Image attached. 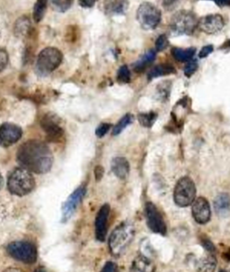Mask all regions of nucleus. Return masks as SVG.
<instances>
[{
    "label": "nucleus",
    "instance_id": "f257e3e1",
    "mask_svg": "<svg viewBox=\"0 0 230 272\" xmlns=\"http://www.w3.org/2000/svg\"><path fill=\"white\" fill-rule=\"evenodd\" d=\"M16 160L22 168L36 174L49 172L54 164V156L50 148L39 140H29L22 143L18 148Z\"/></svg>",
    "mask_w": 230,
    "mask_h": 272
},
{
    "label": "nucleus",
    "instance_id": "f03ea898",
    "mask_svg": "<svg viewBox=\"0 0 230 272\" xmlns=\"http://www.w3.org/2000/svg\"><path fill=\"white\" fill-rule=\"evenodd\" d=\"M135 236V228L130 222H124L115 228L109 238L111 254L118 257L128 248Z\"/></svg>",
    "mask_w": 230,
    "mask_h": 272
},
{
    "label": "nucleus",
    "instance_id": "7ed1b4c3",
    "mask_svg": "<svg viewBox=\"0 0 230 272\" xmlns=\"http://www.w3.org/2000/svg\"><path fill=\"white\" fill-rule=\"evenodd\" d=\"M36 181L31 171L24 168H18L11 172L8 179V187L11 194L22 196L32 191Z\"/></svg>",
    "mask_w": 230,
    "mask_h": 272
},
{
    "label": "nucleus",
    "instance_id": "20e7f679",
    "mask_svg": "<svg viewBox=\"0 0 230 272\" xmlns=\"http://www.w3.org/2000/svg\"><path fill=\"white\" fill-rule=\"evenodd\" d=\"M63 54L54 47H47L40 52L36 62V71L42 77L54 72L62 63Z\"/></svg>",
    "mask_w": 230,
    "mask_h": 272
},
{
    "label": "nucleus",
    "instance_id": "39448f33",
    "mask_svg": "<svg viewBox=\"0 0 230 272\" xmlns=\"http://www.w3.org/2000/svg\"><path fill=\"white\" fill-rule=\"evenodd\" d=\"M198 23L199 20L195 17L194 14L182 10L172 16L170 27L176 34L190 36L198 27Z\"/></svg>",
    "mask_w": 230,
    "mask_h": 272
},
{
    "label": "nucleus",
    "instance_id": "423d86ee",
    "mask_svg": "<svg viewBox=\"0 0 230 272\" xmlns=\"http://www.w3.org/2000/svg\"><path fill=\"white\" fill-rule=\"evenodd\" d=\"M196 187L192 179L184 177L177 181L174 190V200L178 206L186 207L195 200Z\"/></svg>",
    "mask_w": 230,
    "mask_h": 272
},
{
    "label": "nucleus",
    "instance_id": "0eeeda50",
    "mask_svg": "<svg viewBox=\"0 0 230 272\" xmlns=\"http://www.w3.org/2000/svg\"><path fill=\"white\" fill-rule=\"evenodd\" d=\"M137 20L145 30H154L161 21V11L150 2L142 3L137 10Z\"/></svg>",
    "mask_w": 230,
    "mask_h": 272
},
{
    "label": "nucleus",
    "instance_id": "6e6552de",
    "mask_svg": "<svg viewBox=\"0 0 230 272\" xmlns=\"http://www.w3.org/2000/svg\"><path fill=\"white\" fill-rule=\"evenodd\" d=\"M6 250L12 258L24 263L32 264L37 260L36 246L28 241H13L9 243Z\"/></svg>",
    "mask_w": 230,
    "mask_h": 272
},
{
    "label": "nucleus",
    "instance_id": "1a4fd4ad",
    "mask_svg": "<svg viewBox=\"0 0 230 272\" xmlns=\"http://www.w3.org/2000/svg\"><path fill=\"white\" fill-rule=\"evenodd\" d=\"M145 215H146L148 226L152 232L164 235L166 233V224L164 223L163 216L160 214L158 207L153 203L148 202L145 205Z\"/></svg>",
    "mask_w": 230,
    "mask_h": 272
},
{
    "label": "nucleus",
    "instance_id": "9d476101",
    "mask_svg": "<svg viewBox=\"0 0 230 272\" xmlns=\"http://www.w3.org/2000/svg\"><path fill=\"white\" fill-rule=\"evenodd\" d=\"M86 187L84 186L78 187L75 191L68 196L66 202L62 205V219L63 223H66L71 218V216L75 213L78 205H80V202L84 198L86 195Z\"/></svg>",
    "mask_w": 230,
    "mask_h": 272
},
{
    "label": "nucleus",
    "instance_id": "9b49d317",
    "mask_svg": "<svg viewBox=\"0 0 230 272\" xmlns=\"http://www.w3.org/2000/svg\"><path fill=\"white\" fill-rule=\"evenodd\" d=\"M40 125L50 141L58 142L63 136L64 131L60 125V119L56 115H45L40 121Z\"/></svg>",
    "mask_w": 230,
    "mask_h": 272
},
{
    "label": "nucleus",
    "instance_id": "f8f14e48",
    "mask_svg": "<svg viewBox=\"0 0 230 272\" xmlns=\"http://www.w3.org/2000/svg\"><path fill=\"white\" fill-rule=\"evenodd\" d=\"M22 131L18 125L6 123L0 126V145L9 147L22 137Z\"/></svg>",
    "mask_w": 230,
    "mask_h": 272
},
{
    "label": "nucleus",
    "instance_id": "ddd939ff",
    "mask_svg": "<svg viewBox=\"0 0 230 272\" xmlns=\"http://www.w3.org/2000/svg\"><path fill=\"white\" fill-rule=\"evenodd\" d=\"M192 205V213L196 223L199 224H205L208 223L210 220V215H212L210 206L208 200L204 197L200 196L194 201Z\"/></svg>",
    "mask_w": 230,
    "mask_h": 272
},
{
    "label": "nucleus",
    "instance_id": "4468645a",
    "mask_svg": "<svg viewBox=\"0 0 230 272\" xmlns=\"http://www.w3.org/2000/svg\"><path fill=\"white\" fill-rule=\"evenodd\" d=\"M225 26L224 19L220 15H208L206 17L200 18L198 23V27L200 31L204 32L208 35L217 34L222 31Z\"/></svg>",
    "mask_w": 230,
    "mask_h": 272
},
{
    "label": "nucleus",
    "instance_id": "2eb2a0df",
    "mask_svg": "<svg viewBox=\"0 0 230 272\" xmlns=\"http://www.w3.org/2000/svg\"><path fill=\"white\" fill-rule=\"evenodd\" d=\"M110 205L108 204L102 205L98 211L96 218V237L98 241H104L106 240L108 230V219L110 215Z\"/></svg>",
    "mask_w": 230,
    "mask_h": 272
},
{
    "label": "nucleus",
    "instance_id": "dca6fc26",
    "mask_svg": "<svg viewBox=\"0 0 230 272\" xmlns=\"http://www.w3.org/2000/svg\"><path fill=\"white\" fill-rule=\"evenodd\" d=\"M112 171L114 174L120 179H125L128 178L130 174V163L124 157H116L111 164Z\"/></svg>",
    "mask_w": 230,
    "mask_h": 272
},
{
    "label": "nucleus",
    "instance_id": "f3484780",
    "mask_svg": "<svg viewBox=\"0 0 230 272\" xmlns=\"http://www.w3.org/2000/svg\"><path fill=\"white\" fill-rule=\"evenodd\" d=\"M130 272H155V265L146 255H138L133 260Z\"/></svg>",
    "mask_w": 230,
    "mask_h": 272
},
{
    "label": "nucleus",
    "instance_id": "a211bd4d",
    "mask_svg": "<svg viewBox=\"0 0 230 272\" xmlns=\"http://www.w3.org/2000/svg\"><path fill=\"white\" fill-rule=\"evenodd\" d=\"M128 0H104V9L107 15H122L127 11Z\"/></svg>",
    "mask_w": 230,
    "mask_h": 272
},
{
    "label": "nucleus",
    "instance_id": "6ab92c4d",
    "mask_svg": "<svg viewBox=\"0 0 230 272\" xmlns=\"http://www.w3.org/2000/svg\"><path fill=\"white\" fill-rule=\"evenodd\" d=\"M217 268V259L214 253L208 252L198 260L196 264L197 272H214Z\"/></svg>",
    "mask_w": 230,
    "mask_h": 272
},
{
    "label": "nucleus",
    "instance_id": "aec40b11",
    "mask_svg": "<svg viewBox=\"0 0 230 272\" xmlns=\"http://www.w3.org/2000/svg\"><path fill=\"white\" fill-rule=\"evenodd\" d=\"M214 208L218 215L224 216L230 212V196L226 193L220 194L214 200Z\"/></svg>",
    "mask_w": 230,
    "mask_h": 272
},
{
    "label": "nucleus",
    "instance_id": "412c9836",
    "mask_svg": "<svg viewBox=\"0 0 230 272\" xmlns=\"http://www.w3.org/2000/svg\"><path fill=\"white\" fill-rule=\"evenodd\" d=\"M31 21L27 17L18 18L14 26V33L16 37L22 38L28 36L31 32Z\"/></svg>",
    "mask_w": 230,
    "mask_h": 272
},
{
    "label": "nucleus",
    "instance_id": "4be33fe9",
    "mask_svg": "<svg viewBox=\"0 0 230 272\" xmlns=\"http://www.w3.org/2000/svg\"><path fill=\"white\" fill-rule=\"evenodd\" d=\"M156 52L154 50L148 51L146 54L140 57V59L133 64V70L136 72H143L146 70L148 66H150L151 63L155 61Z\"/></svg>",
    "mask_w": 230,
    "mask_h": 272
},
{
    "label": "nucleus",
    "instance_id": "5701e85b",
    "mask_svg": "<svg viewBox=\"0 0 230 272\" xmlns=\"http://www.w3.org/2000/svg\"><path fill=\"white\" fill-rule=\"evenodd\" d=\"M172 73H176V69L172 66L169 64H160L151 69L150 72L148 74V77L150 80H153L158 77L168 76Z\"/></svg>",
    "mask_w": 230,
    "mask_h": 272
},
{
    "label": "nucleus",
    "instance_id": "b1692460",
    "mask_svg": "<svg viewBox=\"0 0 230 272\" xmlns=\"http://www.w3.org/2000/svg\"><path fill=\"white\" fill-rule=\"evenodd\" d=\"M195 52H196L195 48H188V49L174 48L172 50V55L177 62L187 63V62H190V60L194 58Z\"/></svg>",
    "mask_w": 230,
    "mask_h": 272
},
{
    "label": "nucleus",
    "instance_id": "393cba45",
    "mask_svg": "<svg viewBox=\"0 0 230 272\" xmlns=\"http://www.w3.org/2000/svg\"><path fill=\"white\" fill-rule=\"evenodd\" d=\"M133 121H134V116L132 114H126L120 119L119 122L112 128V135L114 136L119 135L126 127H128V125L132 124Z\"/></svg>",
    "mask_w": 230,
    "mask_h": 272
},
{
    "label": "nucleus",
    "instance_id": "a878e982",
    "mask_svg": "<svg viewBox=\"0 0 230 272\" xmlns=\"http://www.w3.org/2000/svg\"><path fill=\"white\" fill-rule=\"evenodd\" d=\"M156 118H158V114L155 112L142 113V114H138V120L140 122V124L146 128L152 127L155 124Z\"/></svg>",
    "mask_w": 230,
    "mask_h": 272
},
{
    "label": "nucleus",
    "instance_id": "bb28decb",
    "mask_svg": "<svg viewBox=\"0 0 230 272\" xmlns=\"http://www.w3.org/2000/svg\"><path fill=\"white\" fill-rule=\"evenodd\" d=\"M48 0H37L34 8V20L39 23L44 18L45 12L47 9Z\"/></svg>",
    "mask_w": 230,
    "mask_h": 272
},
{
    "label": "nucleus",
    "instance_id": "cd10ccee",
    "mask_svg": "<svg viewBox=\"0 0 230 272\" xmlns=\"http://www.w3.org/2000/svg\"><path fill=\"white\" fill-rule=\"evenodd\" d=\"M73 2L74 0H50L52 9L60 13H64L68 11L70 9Z\"/></svg>",
    "mask_w": 230,
    "mask_h": 272
},
{
    "label": "nucleus",
    "instance_id": "c85d7f7f",
    "mask_svg": "<svg viewBox=\"0 0 230 272\" xmlns=\"http://www.w3.org/2000/svg\"><path fill=\"white\" fill-rule=\"evenodd\" d=\"M117 80L120 83H128L130 81V72L128 66L124 65L120 68L117 73Z\"/></svg>",
    "mask_w": 230,
    "mask_h": 272
},
{
    "label": "nucleus",
    "instance_id": "c756f323",
    "mask_svg": "<svg viewBox=\"0 0 230 272\" xmlns=\"http://www.w3.org/2000/svg\"><path fill=\"white\" fill-rule=\"evenodd\" d=\"M169 41L168 38L166 37V36L164 35H161V36L156 39V50L158 52H162L164 49H166L168 47Z\"/></svg>",
    "mask_w": 230,
    "mask_h": 272
},
{
    "label": "nucleus",
    "instance_id": "7c9ffc66",
    "mask_svg": "<svg viewBox=\"0 0 230 272\" xmlns=\"http://www.w3.org/2000/svg\"><path fill=\"white\" fill-rule=\"evenodd\" d=\"M169 92H170V85L169 82H163L158 87V95L162 99H166L168 98Z\"/></svg>",
    "mask_w": 230,
    "mask_h": 272
},
{
    "label": "nucleus",
    "instance_id": "2f4dec72",
    "mask_svg": "<svg viewBox=\"0 0 230 272\" xmlns=\"http://www.w3.org/2000/svg\"><path fill=\"white\" fill-rule=\"evenodd\" d=\"M197 70H198V63H196L195 61H190L186 64L184 70V75L186 77H190L194 74Z\"/></svg>",
    "mask_w": 230,
    "mask_h": 272
},
{
    "label": "nucleus",
    "instance_id": "473e14b6",
    "mask_svg": "<svg viewBox=\"0 0 230 272\" xmlns=\"http://www.w3.org/2000/svg\"><path fill=\"white\" fill-rule=\"evenodd\" d=\"M111 124L102 123L101 125H99V126L96 130V135L99 138H102L109 132V130L111 129Z\"/></svg>",
    "mask_w": 230,
    "mask_h": 272
},
{
    "label": "nucleus",
    "instance_id": "72a5a7b5",
    "mask_svg": "<svg viewBox=\"0 0 230 272\" xmlns=\"http://www.w3.org/2000/svg\"><path fill=\"white\" fill-rule=\"evenodd\" d=\"M8 63V54L6 50L0 48V72H3Z\"/></svg>",
    "mask_w": 230,
    "mask_h": 272
},
{
    "label": "nucleus",
    "instance_id": "f704fd0d",
    "mask_svg": "<svg viewBox=\"0 0 230 272\" xmlns=\"http://www.w3.org/2000/svg\"><path fill=\"white\" fill-rule=\"evenodd\" d=\"M100 272H119V270H118L117 265L114 262L108 261V262L104 264V266L102 267V270Z\"/></svg>",
    "mask_w": 230,
    "mask_h": 272
},
{
    "label": "nucleus",
    "instance_id": "c9c22d12",
    "mask_svg": "<svg viewBox=\"0 0 230 272\" xmlns=\"http://www.w3.org/2000/svg\"><path fill=\"white\" fill-rule=\"evenodd\" d=\"M212 45H206V46H204L202 49L200 50V52L199 57L200 59L206 58V57H207V56H208L210 54H212Z\"/></svg>",
    "mask_w": 230,
    "mask_h": 272
},
{
    "label": "nucleus",
    "instance_id": "e433bc0d",
    "mask_svg": "<svg viewBox=\"0 0 230 272\" xmlns=\"http://www.w3.org/2000/svg\"><path fill=\"white\" fill-rule=\"evenodd\" d=\"M202 246L205 248V250H208V252L215 253V246L213 245L212 242L208 240V239H204L202 240Z\"/></svg>",
    "mask_w": 230,
    "mask_h": 272
},
{
    "label": "nucleus",
    "instance_id": "4c0bfd02",
    "mask_svg": "<svg viewBox=\"0 0 230 272\" xmlns=\"http://www.w3.org/2000/svg\"><path fill=\"white\" fill-rule=\"evenodd\" d=\"M98 0H78V3L82 8L90 9L93 8Z\"/></svg>",
    "mask_w": 230,
    "mask_h": 272
},
{
    "label": "nucleus",
    "instance_id": "58836bf2",
    "mask_svg": "<svg viewBox=\"0 0 230 272\" xmlns=\"http://www.w3.org/2000/svg\"><path fill=\"white\" fill-rule=\"evenodd\" d=\"M104 170L102 169V166H98L94 170V174H96V180H100L102 179V176H104Z\"/></svg>",
    "mask_w": 230,
    "mask_h": 272
},
{
    "label": "nucleus",
    "instance_id": "ea45409f",
    "mask_svg": "<svg viewBox=\"0 0 230 272\" xmlns=\"http://www.w3.org/2000/svg\"><path fill=\"white\" fill-rule=\"evenodd\" d=\"M220 6H230V0H212Z\"/></svg>",
    "mask_w": 230,
    "mask_h": 272
},
{
    "label": "nucleus",
    "instance_id": "a19ab883",
    "mask_svg": "<svg viewBox=\"0 0 230 272\" xmlns=\"http://www.w3.org/2000/svg\"><path fill=\"white\" fill-rule=\"evenodd\" d=\"M158 1L164 7H168V6H170L172 3H174L176 0H158Z\"/></svg>",
    "mask_w": 230,
    "mask_h": 272
},
{
    "label": "nucleus",
    "instance_id": "79ce46f5",
    "mask_svg": "<svg viewBox=\"0 0 230 272\" xmlns=\"http://www.w3.org/2000/svg\"><path fill=\"white\" fill-rule=\"evenodd\" d=\"M3 272H24V270L19 268H8Z\"/></svg>",
    "mask_w": 230,
    "mask_h": 272
},
{
    "label": "nucleus",
    "instance_id": "37998d69",
    "mask_svg": "<svg viewBox=\"0 0 230 272\" xmlns=\"http://www.w3.org/2000/svg\"><path fill=\"white\" fill-rule=\"evenodd\" d=\"M224 48H230V40L226 42V44L224 45Z\"/></svg>",
    "mask_w": 230,
    "mask_h": 272
},
{
    "label": "nucleus",
    "instance_id": "c03bdc74",
    "mask_svg": "<svg viewBox=\"0 0 230 272\" xmlns=\"http://www.w3.org/2000/svg\"><path fill=\"white\" fill-rule=\"evenodd\" d=\"M2 186H3V178H2V176L0 175V188H1Z\"/></svg>",
    "mask_w": 230,
    "mask_h": 272
},
{
    "label": "nucleus",
    "instance_id": "a18cd8bd",
    "mask_svg": "<svg viewBox=\"0 0 230 272\" xmlns=\"http://www.w3.org/2000/svg\"><path fill=\"white\" fill-rule=\"evenodd\" d=\"M34 272H45V271H44V268H37V269H36V271H34Z\"/></svg>",
    "mask_w": 230,
    "mask_h": 272
},
{
    "label": "nucleus",
    "instance_id": "49530a36",
    "mask_svg": "<svg viewBox=\"0 0 230 272\" xmlns=\"http://www.w3.org/2000/svg\"><path fill=\"white\" fill-rule=\"evenodd\" d=\"M228 272H230V271H228Z\"/></svg>",
    "mask_w": 230,
    "mask_h": 272
}]
</instances>
